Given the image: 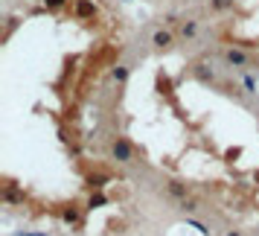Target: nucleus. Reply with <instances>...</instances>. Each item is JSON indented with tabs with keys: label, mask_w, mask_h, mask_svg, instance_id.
<instances>
[{
	"label": "nucleus",
	"mask_w": 259,
	"mask_h": 236,
	"mask_svg": "<svg viewBox=\"0 0 259 236\" xmlns=\"http://www.w3.org/2000/svg\"><path fill=\"white\" fill-rule=\"evenodd\" d=\"M178 210H181V213H198V210H201V201L192 199V196H187L184 201H178Z\"/></svg>",
	"instance_id": "9b49d317"
},
{
	"label": "nucleus",
	"mask_w": 259,
	"mask_h": 236,
	"mask_svg": "<svg viewBox=\"0 0 259 236\" xmlns=\"http://www.w3.org/2000/svg\"><path fill=\"white\" fill-rule=\"evenodd\" d=\"M224 236H245V234H242V231H233V228H230V231H224Z\"/></svg>",
	"instance_id": "a211bd4d"
},
{
	"label": "nucleus",
	"mask_w": 259,
	"mask_h": 236,
	"mask_svg": "<svg viewBox=\"0 0 259 236\" xmlns=\"http://www.w3.org/2000/svg\"><path fill=\"white\" fill-rule=\"evenodd\" d=\"M67 6V0H44V12H61Z\"/></svg>",
	"instance_id": "ddd939ff"
},
{
	"label": "nucleus",
	"mask_w": 259,
	"mask_h": 236,
	"mask_svg": "<svg viewBox=\"0 0 259 236\" xmlns=\"http://www.w3.org/2000/svg\"><path fill=\"white\" fill-rule=\"evenodd\" d=\"M254 67H259V55H257V64H254Z\"/></svg>",
	"instance_id": "6ab92c4d"
},
{
	"label": "nucleus",
	"mask_w": 259,
	"mask_h": 236,
	"mask_svg": "<svg viewBox=\"0 0 259 236\" xmlns=\"http://www.w3.org/2000/svg\"><path fill=\"white\" fill-rule=\"evenodd\" d=\"M128 76H131V67H128V64H117V67L111 70V79H114L117 85H125Z\"/></svg>",
	"instance_id": "1a4fd4ad"
},
{
	"label": "nucleus",
	"mask_w": 259,
	"mask_h": 236,
	"mask_svg": "<svg viewBox=\"0 0 259 236\" xmlns=\"http://www.w3.org/2000/svg\"><path fill=\"white\" fill-rule=\"evenodd\" d=\"M192 79H198L201 85H216V82H219V76H216L213 64H207V61L192 64Z\"/></svg>",
	"instance_id": "20e7f679"
},
{
	"label": "nucleus",
	"mask_w": 259,
	"mask_h": 236,
	"mask_svg": "<svg viewBox=\"0 0 259 236\" xmlns=\"http://www.w3.org/2000/svg\"><path fill=\"white\" fill-rule=\"evenodd\" d=\"M17 236H47V234H35V231H20Z\"/></svg>",
	"instance_id": "f3484780"
},
{
	"label": "nucleus",
	"mask_w": 259,
	"mask_h": 236,
	"mask_svg": "<svg viewBox=\"0 0 259 236\" xmlns=\"http://www.w3.org/2000/svg\"><path fill=\"white\" fill-rule=\"evenodd\" d=\"M73 15L79 20H93L96 18V3L93 0H73Z\"/></svg>",
	"instance_id": "423d86ee"
},
{
	"label": "nucleus",
	"mask_w": 259,
	"mask_h": 236,
	"mask_svg": "<svg viewBox=\"0 0 259 236\" xmlns=\"http://www.w3.org/2000/svg\"><path fill=\"white\" fill-rule=\"evenodd\" d=\"M178 23H181L178 12H166V15H163V26H178Z\"/></svg>",
	"instance_id": "4468645a"
},
{
	"label": "nucleus",
	"mask_w": 259,
	"mask_h": 236,
	"mask_svg": "<svg viewBox=\"0 0 259 236\" xmlns=\"http://www.w3.org/2000/svg\"><path fill=\"white\" fill-rule=\"evenodd\" d=\"M222 61H224L227 67H236V70H248V67L257 64V58H254L251 50H245V47H224V50H222Z\"/></svg>",
	"instance_id": "f257e3e1"
},
{
	"label": "nucleus",
	"mask_w": 259,
	"mask_h": 236,
	"mask_svg": "<svg viewBox=\"0 0 259 236\" xmlns=\"http://www.w3.org/2000/svg\"><path fill=\"white\" fill-rule=\"evenodd\" d=\"M178 35H181L184 41H195V38H198V20H195V18H187V20H181V26H178Z\"/></svg>",
	"instance_id": "6e6552de"
},
{
	"label": "nucleus",
	"mask_w": 259,
	"mask_h": 236,
	"mask_svg": "<svg viewBox=\"0 0 259 236\" xmlns=\"http://www.w3.org/2000/svg\"><path fill=\"white\" fill-rule=\"evenodd\" d=\"M242 88H245V93H257V79L251 73H242Z\"/></svg>",
	"instance_id": "f8f14e48"
},
{
	"label": "nucleus",
	"mask_w": 259,
	"mask_h": 236,
	"mask_svg": "<svg viewBox=\"0 0 259 236\" xmlns=\"http://www.w3.org/2000/svg\"><path fill=\"white\" fill-rule=\"evenodd\" d=\"M236 0H210V12L213 15H224V12H233Z\"/></svg>",
	"instance_id": "9d476101"
},
{
	"label": "nucleus",
	"mask_w": 259,
	"mask_h": 236,
	"mask_svg": "<svg viewBox=\"0 0 259 236\" xmlns=\"http://www.w3.org/2000/svg\"><path fill=\"white\" fill-rule=\"evenodd\" d=\"M58 216H61L64 225H73V228H76V225L82 222V207H79V204H64Z\"/></svg>",
	"instance_id": "0eeeda50"
},
{
	"label": "nucleus",
	"mask_w": 259,
	"mask_h": 236,
	"mask_svg": "<svg viewBox=\"0 0 259 236\" xmlns=\"http://www.w3.org/2000/svg\"><path fill=\"white\" fill-rule=\"evenodd\" d=\"M111 158L117 163H137V152L128 137H111Z\"/></svg>",
	"instance_id": "f03ea898"
},
{
	"label": "nucleus",
	"mask_w": 259,
	"mask_h": 236,
	"mask_svg": "<svg viewBox=\"0 0 259 236\" xmlns=\"http://www.w3.org/2000/svg\"><path fill=\"white\" fill-rule=\"evenodd\" d=\"M99 204H105V196H102V193H96V196H90V201H87V207L93 210V207H99Z\"/></svg>",
	"instance_id": "2eb2a0df"
},
{
	"label": "nucleus",
	"mask_w": 259,
	"mask_h": 236,
	"mask_svg": "<svg viewBox=\"0 0 259 236\" xmlns=\"http://www.w3.org/2000/svg\"><path fill=\"white\" fill-rule=\"evenodd\" d=\"M190 225H192L195 231H201V234H204V236H210V228H207V225H201L198 219H190Z\"/></svg>",
	"instance_id": "dca6fc26"
},
{
	"label": "nucleus",
	"mask_w": 259,
	"mask_h": 236,
	"mask_svg": "<svg viewBox=\"0 0 259 236\" xmlns=\"http://www.w3.org/2000/svg\"><path fill=\"white\" fill-rule=\"evenodd\" d=\"M152 47L160 50V53L172 50V47H175V32H172L169 26H157V29L152 32Z\"/></svg>",
	"instance_id": "7ed1b4c3"
},
{
	"label": "nucleus",
	"mask_w": 259,
	"mask_h": 236,
	"mask_svg": "<svg viewBox=\"0 0 259 236\" xmlns=\"http://www.w3.org/2000/svg\"><path fill=\"white\" fill-rule=\"evenodd\" d=\"M125 3H128V0H125Z\"/></svg>",
	"instance_id": "aec40b11"
},
{
	"label": "nucleus",
	"mask_w": 259,
	"mask_h": 236,
	"mask_svg": "<svg viewBox=\"0 0 259 236\" xmlns=\"http://www.w3.org/2000/svg\"><path fill=\"white\" fill-rule=\"evenodd\" d=\"M166 196L175 199V201H184V199L190 196V184L181 181V178H169V181H166Z\"/></svg>",
	"instance_id": "39448f33"
}]
</instances>
